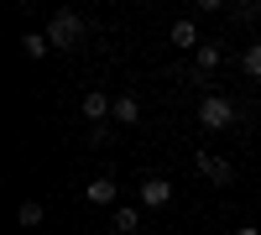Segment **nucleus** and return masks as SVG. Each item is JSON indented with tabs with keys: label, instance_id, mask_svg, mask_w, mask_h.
<instances>
[{
	"label": "nucleus",
	"instance_id": "1",
	"mask_svg": "<svg viewBox=\"0 0 261 235\" xmlns=\"http://www.w3.org/2000/svg\"><path fill=\"white\" fill-rule=\"evenodd\" d=\"M79 37H84V21H79L73 11H53V21H47V42H53V47L73 53V47H79Z\"/></svg>",
	"mask_w": 261,
	"mask_h": 235
},
{
	"label": "nucleus",
	"instance_id": "2",
	"mask_svg": "<svg viewBox=\"0 0 261 235\" xmlns=\"http://www.w3.org/2000/svg\"><path fill=\"white\" fill-rule=\"evenodd\" d=\"M199 125H204V131H230V125H235V105L225 94H209L199 105Z\"/></svg>",
	"mask_w": 261,
	"mask_h": 235
},
{
	"label": "nucleus",
	"instance_id": "3",
	"mask_svg": "<svg viewBox=\"0 0 261 235\" xmlns=\"http://www.w3.org/2000/svg\"><path fill=\"white\" fill-rule=\"evenodd\" d=\"M193 167H199L214 188H230V183H235V167H230L225 157H214V152H199V162H193Z\"/></svg>",
	"mask_w": 261,
	"mask_h": 235
},
{
	"label": "nucleus",
	"instance_id": "4",
	"mask_svg": "<svg viewBox=\"0 0 261 235\" xmlns=\"http://www.w3.org/2000/svg\"><path fill=\"white\" fill-rule=\"evenodd\" d=\"M172 204V183L167 178H146L141 183V209H167Z\"/></svg>",
	"mask_w": 261,
	"mask_h": 235
},
{
	"label": "nucleus",
	"instance_id": "5",
	"mask_svg": "<svg viewBox=\"0 0 261 235\" xmlns=\"http://www.w3.org/2000/svg\"><path fill=\"white\" fill-rule=\"evenodd\" d=\"M110 110H115V99H110V94H99V89L84 94V120H105Z\"/></svg>",
	"mask_w": 261,
	"mask_h": 235
},
{
	"label": "nucleus",
	"instance_id": "6",
	"mask_svg": "<svg viewBox=\"0 0 261 235\" xmlns=\"http://www.w3.org/2000/svg\"><path fill=\"white\" fill-rule=\"evenodd\" d=\"M110 115H115L120 125H136V120H141V99H136V94H115V110H110Z\"/></svg>",
	"mask_w": 261,
	"mask_h": 235
},
{
	"label": "nucleus",
	"instance_id": "7",
	"mask_svg": "<svg viewBox=\"0 0 261 235\" xmlns=\"http://www.w3.org/2000/svg\"><path fill=\"white\" fill-rule=\"evenodd\" d=\"M167 42H172V47H204V42H199V27H193V21H172Z\"/></svg>",
	"mask_w": 261,
	"mask_h": 235
},
{
	"label": "nucleus",
	"instance_id": "8",
	"mask_svg": "<svg viewBox=\"0 0 261 235\" xmlns=\"http://www.w3.org/2000/svg\"><path fill=\"white\" fill-rule=\"evenodd\" d=\"M47 47H53L47 32H27V37H21V53H27L32 63H37V58H47Z\"/></svg>",
	"mask_w": 261,
	"mask_h": 235
},
{
	"label": "nucleus",
	"instance_id": "9",
	"mask_svg": "<svg viewBox=\"0 0 261 235\" xmlns=\"http://www.w3.org/2000/svg\"><path fill=\"white\" fill-rule=\"evenodd\" d=\"M84 194H89V204H115V178H94Z\"/></svg>",
	"mask_w": 261,
	"mask_h": 235
},
{
	"label": "nucleus",
	"instance_id": "10",
	"mask_svg": "<svg viewBox=\"0 0 261 235\" xmlns=\"http://www.w3.org/2000/svg\"><path fill=\"white\" fill-rule=\"evenodd\" d=\"M42 215H47V209H42L37 199H27V204L16 209V225H21V230H37V225H42Z\"/></svg>",
	"mask_w": 261,
	"mask_h": 235
},
{
	"label": "nucleus",
	"instance_id": "11",
	"mask_svg": "<svg viewBox=\"0 0 261 235\" xmlns=\"http://www.w3.org/2000/svg\"><path fill=\"white\" fill-rule=\"evenodd\" d=\"M241 73L246 79H261V42H251V47L241 53Z\"/></svg>",
	"mask_w": 261,
	"mask_h": 235
},
{
	"label": "nucleus",
	"instance_id": "12",
	"mask_svg": "<svg viewBox=\"0 0 261 235\" xmlns=\"http://www.w3.org/2000/svg\"><path fill=\"white\" fill-rule=\"evenodd\" d=\"M256 16H261V6H256V0H241V6H230V21H235V27H251Z\"/></svg>",
	"mask_w": 261,
	"mask_h": 235
},
{
	"label": "nucleus",
	"instance_id": "13",
	"mask_svg": "<svg viewBox=\"0 0 261 235\" xmlns=\"http://www.w3.org/2000/svg\"><path fill=\"white\" fill-rule=\"evenodd\" d=\"M220 63H225V53L214 47V42H204V47H199V73H214Z\"/></svg>",
	"mask_w": 261,
	"mask_h": 235
},
{
	"label": "nucleus",
	"instance_id": "14",
	"mask_svg": "<svg viewBox=\"0 0 261 235\" xmlns=\"http://www.w3.org/2000/svg\"><path fill=\"white\" fill-rule=\"evenodd\" d=\"M141 225V209H115V235H136Z\"/></svg>",
	"mask_w": 261,
	"mask_h": 235
},
{
	"label": "nucleus",
	"instance_id": "15",
	"mask_svg": "<svg viewBox=\"0 0 261 235\" xmlns=\"http://www.w3.org/2000/svg\"><path fill=\"white\" fill-rule=\"evenodd\" d=\"M235 235H261V230H256V225H241V230H235Z\"/></svg>",
	"mask_w": 261,
	"mask_h": 235
}]
</instances>
